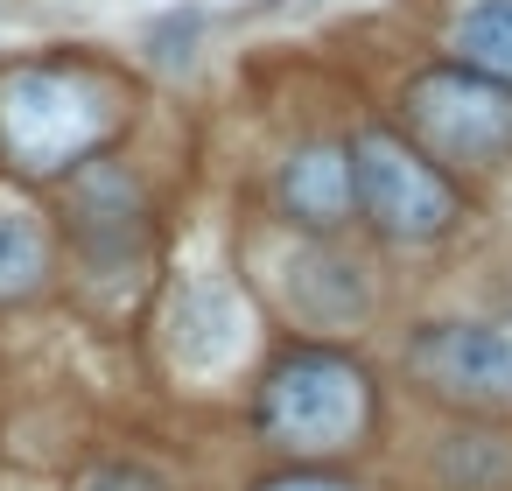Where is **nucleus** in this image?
I'll list each match as a JSON object with an SVG mask.
<instances>
[{
	"label": "nucleus",
	"instance_id": "1",
	"mask_svg": "<svg viewBox=\"0 0 512 491\" xmlns=\"http://www.w3.org/2000/svg\"><path fill=\"white\" fill-rule=\"evenodd\" d=\"M113 120H120V106L99 71L29 64V71L0 78V141L29 176H57V169L85 162L113 134Z\"/></svg>",
	"mask_w": 512,
	"mask_h": 491
},
{
	"label": "nucleus",
	"instance_id": "2",
	"mask_svg": "<svg viewBox=\"0 0 512 491\" xmlns=\"http://www.w3.org/2000/svg\"><path fill=\"white\" fill-rule=\"evenodd\" d=\"M372 414V379L344 351H288L267 386H260V435L295 449V456H330L351 449Z\"/></svg>",
	"mask_w": 512,
	"mask_h": 491
},
{
	"label": "nucleus",
	"instance_id": "3",
	"mask_svg": "<svg viewBox=\"0 0 512 491\" xmlns=\"http://www.w3.org/2000/svg\"><path fill=\"white\" fill-rule=\"evenodd\" d=\"M407 120L442 162H505L512 155V85L484 71H421L407 85Z\"/></svg>",
	"mask_w": 512,
	"mask_h": 491
},
{
	"label": "nucleus",
	"instance_id": "4",
	"mask_svg": "<svg viewBox=\"0 0 512 491\" xmlns=\"http://www.w3.org/2000/svg\"><path fill=\"white\" fill-rule=\"evenodd\" d=\"M351 197L365 204V218L386 232V239H407V246H421V239H442L449 232V218H456V197H449V183L400 141V134H358L351 148Z\"/></svg>",
	"mask_w": 512,
	"mask_h": 491
},
{
	"label": "nucleus",
	"instance_id": "5",
	"mask_svg": "<svg viewBox=\"0 0 512 491\" xmlns=\"http://www.w3.org/2000/svg\"><path fill=\"white\" fill-rule=\"evenodd\" d=\"M407 365L449 400H512V344L484 323H428Z\"/></svg>",
	"mask_w": 512,
	"mask_h": 491
},
{
	"label": "nucleus",
	"instance_id": "6",
	"mask_svg": "<svg viewBox=\"0 0 512 491\" xmlns=\"http://www.w3.org/2000/svg\"><path fill=\"white\" fill-rule=\"evenodd\" d=\"M281 295H288V309H295L302 323H316V330H344V323H358V316L372 309L365 267L344 260V253H330V246H302V253L288 260V274H281Z\"/></svg>",
	"mask_w": 512,
	"mask_h": 491
},
{
	"label": "nucleus",
	"instance_id": "7",
	"mask_svg": "<svg viewBox=\"0 0 512 491\" xmlns=\"http://www.w3.org/2000/svg\"><path fill=\"white\" fill-rule=\"evenodd\" d=\"M169 344H176V358L190 365V372H218V365H232L239 358V344H246V309H239V295L232 288H183V302H176V316H169Z\"/></svg>",
	"mask_w": 512,
	"mask_h": 491
},
{
	"label": "nucleus",
	"instance_id": "8",
	"mask_svg": "<svg viewBox=\"0 0 512 491\" xmlns=\"http://www.w3.org/2000/svg\"><path fill=\"white\" fill-rule=\"evenodd\" d=\"M281 204L302 218V225H337L351 211V155L344 148H302L288 169H281Z\"/></svg>",
	"mask_w": 512,
	"mask_h": 491
},
{
	"label": "nucleus",
	"instance_id": "9",
	"mask_svg": "<svg viewBox=\"0 0 512 491\" xmlns=\"http://www.w3.org/2000/svg\"><path fill=\"white\" fill-rule=\"evenodd\" d=\"M50 267V239L36 225V211H15V204H0V302H15V295H36Z\"/></svg>",
	"mask_w": 512,
	"mask_h": 491
},
{
	"label": "nucleus",
	"instance_id": "10",
	"mask_svg": "<svg viewBox=\"0 0 512 491\" xmlns=\"http://www.w3.org/2000/svg\"><path fill=\"white\" fill-rule=\"evenodd\" d=\"M456 50H463L470 71L505 85L512 78V0H477L463 15V29H456Z\"/></svg>",
	"mask_w": 512,
	"mask_h": 491
},
{
	"label": "nucleus",
	"instance_id": "11",
	"mask_svg": "<svg viewBox=\"0 0 512 491\" xmlns=\"http://www.w3.org/2000/svg\"><path fill=\"white\" fill-rule=\"evenodd\" d=\"M190 36H197V15H169V22L155 29V64H162V71L190 64Z\"/></svg>",
	"mask_w": 512,
	"mask_h": 491
},
{
	"label": "nucleus",
	"instance_id": "12",
	"mask_svg": "<svg viewBox=\"0 0 512 491\" xmlns=\"http://www.w3.org/2000/svg\"><path fill=\"white\" fill-rule=\"evenodd\" d=\"M78 491H162V484L148 470H134V463H99V470L78 477Z\"/></svg>",
	"mask_w": 512,
	"mask_h": 491
},
{
	"label": "nucleus",
	"instance_id": "13",
	"mask_svg": "<svg viewBox=\"0 0 512 491\" xmlns=\"http://www.w3.org/2000/svg\"><path fill=\"white\" fill-rule=\"evenodd\" d=\"M260 491H351V484H337V477H316V470H288V477H267Z\"/></svg>",
	"mask_w": 512,
	"mask_h": 491
}]
</instances>
